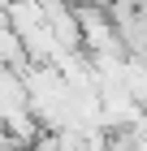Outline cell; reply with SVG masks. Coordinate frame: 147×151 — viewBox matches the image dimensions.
Here are the masks:
<instances>
[{
  "label": "cell",
  "instance_id": "7a4b0ae2",
  "mask_svg": "<svg viewBox=\"0 0 147 151\" xmlns=\"http://www.w3.org/2000/svg\"><path fill=\"white\" fill-rule=\"evenodd\" d=\"M0 147H9V134H4V125H0Z\"/></svg>",
  "mask_w": 147,
  "mask_h": 151
},
{
  "label": "cell",
  "instance_id": "6da1fadb",
  "mask_svg": "<svg viewBox=\"0 0 147 151\" xmlns=\"http://www.w3.org/2000/svg\"><path fill=\"white\" fill-rule=\"evenodd\" d=\"M65 4H74V9H87V4H95V9H104L108 0H65Z\"/></svg>",
  "mask_w": 147,
  "mask_h": 151
}]
</instances>
